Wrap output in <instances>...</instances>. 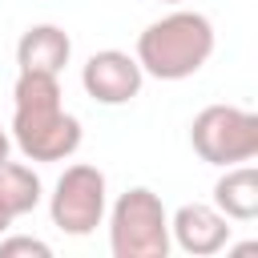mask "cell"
<instances>
[{"mask_svg": "<svg viewBox=\"0 0 258 258\" xmlns=\"http://www.w3.org/2000/svg\"><path fill=\"white\" fill-rule=\"evenodd\" d=\"M28 161H64L81 149V121L64 109L52 73H20L12 89V133Z\"/></svg>", "mask_w": 258, "mask_h": 258, "instance_id": "obj_1", "label": "cell"}, {"mask_svg": "<svg viewBox=\"0 0 258 258\" xmlns=\"http://www.w3.org/2000/svg\"><path fill=\"white\" fill-rule=\"evenodd\" d=\"M214 56V24L194 8H173L137 36V64L157 81H185Z\"/></svg>", "mask_w": 258, "mask_h": 258, "instance_id": "obj_2", "label": "cell"}, {"mask_svg": "<svg viewBox=\"0 0 258 258\" xmlns=\"http://www.w3.org/2000/svg\"><path fill=\"white\" fill-rule=\"evenodd\" d=\"M109 250L113 258H165L169 254V214L153 189L133 185L113 202Z\"/></svg>", "mask_w": 258, "mask_h": 258, "instance_id": "obj_3", "label": "cell"}, {"mask_svg": "<svg viewBox=\"0 0 258 258\" xmlns=\"http://www.w3.org/2000/svg\"><path fill=\"white\" fill-rule=\"evenodd\" d=\"M189 145L206 165H238L258 157V113L238 105H206L189 125Z\"/></svg>", "mask_w": 258, "mask_h": 258, "instance_id": "obj_4", "label": "cell"}, {"mask_svg": "<svg viewBox=\"0 0 258 258\" xmlns=\"http://www.w3.org/2000/svg\"><path fill=\"white\" fill-rule=\"evenodd\" d=\"M105 210H109V181L97 165L77 161L56 177L52 198H48V214H52L56 230L85 238L105 222Z\"/></svg>", "mask_w": 258, "mask_h": 258, "instance_id": "obj_5", "label": "cell"}, {"mask_svg": "<svg viewBox=\"0 0 258 258\" xmlns=\"http://www.w3.org/2000/svg\"><path fill=\"white\" fill-rule=\"evenodd\" d=\"M141 81H145V73L137 64V56H129L121 48H101L81 69V85L97 105H129L141 93Z\"/></svg>", "mask_w": 258, "mask_h": 258, "instance_id": "obj_6", "label": "cell"}, {"mask_svg": "<svg viewBox=\"0 0 258 258\" xmlns=\"http://www.w3.org/2000/svg\"><path fill=\"white\" fill-rule=\"evenodd\" d=\"M169 242H177L194 258L218 254L230 246V218L210 202H185L169 218Z\"/></svg>", "mask_w": 258, "mask_h": 258, "instance_id": "obj_7", "label": "cell"}, {"mask_svg": "<svg viewBox=\"0 0 258 258\" xmlns=\"http://www.w3.org/2000/svg\"><path fill=\"white\" fill-rule=\"evenodd\" d=\"M69 56H73V40H69V32L60 24H32L16 40L20 73H52V77H60Z\"/></svg>", "mask_w": 258, "mask_h": 258, "instance_id": "obj_8", "label": "cell"}, {"mask_svg": "<svg viewBox=\"0 0 258 258\" xmlns=\"http://www.w3.org/2000/svg\"><path fill=\"white\" fill-rule=\"evenodd\" d=\"M214 206L230 222H254L258 218V169L246 161L226 165V173L214 181Z\"/></svg>", "mask_w": 258, "mask_h": 258, "instance_id": "obj_9", "label": "cell"}, {"mask_svg": "<svg viewBox=\"0 0 258 258\" xmlns=\"http://www.w3.org/2000/svg\"><path fill=\"white\" fill-rule=\"evenodd\" d=\"M40 177H36V169H28V165H20V161H0V206H4V214L8 218H24V214H32L36 206H40Z\"/></svg>", "mask_w": 258, "mask_h": 258, "instance_id": "obj_10", "label": "cell"}, {"mask_svg": "<svg viewBox=\"0 0 258 258\" xmlns=\"http://www.w3.org/2000/svg\"><path fill=\"white\" fill-rule=\"evenodd\" d=\"M0 254H4V258H16V254H36V258H48V254H52V246H48V242H40V238L20 234V238H4V242H0Z\"/></svg>", "mask_w": 258, "mask_h": 258, "instance_id": "obj_11", "label": "cell"}, {"mask_svg": "<svg viewBox=\"0 0 258 258\" xmlns=\"http://www.w3.org/2000/svg\"><path fill=\"white\" fill-rule=\"evenodd\" d=\"M8 149H12V137H8V129H4V125H0V161H4V157H8Z\"/></svg>", "mask_w": 258, "mask_h": 258, "instance_id": "obj_12", "label": "cell"}, {"mask_svg": "<svg viewBox=\"0 0 258 258\" xmlns=\"http://www.w3.org/2000/svg\"><path fill=\"white\" fill-rule=\"evenodd\" d=\"M8 226H12V218H8V214H4V206H0V234H4Z\"/></svg>", "mask_w": 258, "mask_h": 258, "instance_id": "obj_13", "label": "cell"}, {"mask_svg": "<svg viewBox=\"0 0 258 258\" xmlns=\"http://www.w3.org/2000/svg\"><path fill=\"white\" fill-rule=\"evenodd\" d=\"M161 4H185V0H161Z\"/></svg>", "mask_w": 258, "mask_h": 258, "instance_id": "obj_14", "label": "cell"}]
</instances>
